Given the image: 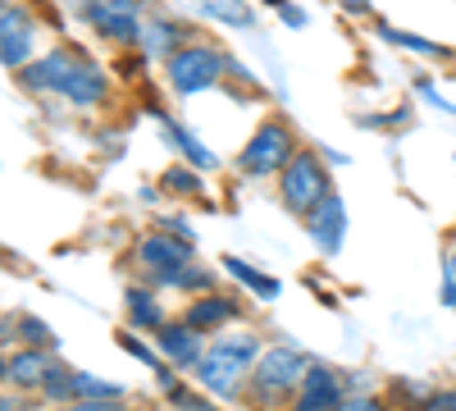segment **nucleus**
I'll return each mask as SVG.
<instances>
[{
    "label": "nucleus",
    "mask_w": 456,
    "mask_h": 411,
    "mask_svg": "<svg viewBox=\"0 0 456 411\" xmlns=\"http://www.w3.org/2000/svg\"><path fill=\"white\" fill-rule=\"evenodd\" d=\"M270 348L260 339V333H251V329H224L219 339H210V348H206V357H201V366L192 370V384H201L210 398H219V402H233V398H242L247 393V380H251V370H256V361H260V352Z\"/></svg>",
    "instance_id": "obj_1"
},
{
    "label": "nucleus",
    "mask_w": 456,
    "mask_h": 411,
    "mask_svg": "<svg viewBox=\"0 0 456 411\" xmlns=\"http://www.w3.org/2000/svg\"><path fill=\"white\" fill-rule=\"evenodd\" d=\"M306 370H311V357L306 352H297L288 343H270L260 352L256 370H251V380H247V393L242 402L256 407V411H288L301 380H306Z\"/></svg>",
    "instance_id": "obj_2"
},
{
    "label": "nucleus",
    "mask_w": 456,
    "mask_h": 411,
    "mask_svg": "<svg viewBox=\"0 0 456 411\" xmlns=\"http://www.w3.org/2000/svg\"><path fill=\"white\" fill-rule=\"evenodd\" d=\"M228 60H233V55H228L219 42H210V37H192V42H183L165 60V83H169L174 96L215 92L228 78Z\"/></svg>",
    "instance_id": "obj_3"
},
{
    "label": "nucleus",
    "mask_w": 456,
    "mask_h": 411,
    "mask_svg": "<svg viewBox=\"0 0 456 411\" xmlns=\"http://www.w3.org/2000/svg\"><path fill=\"white\" fill-rule=\"evenodd\" d=\"M301 152V137H297V128L283 119V115H265L260 124H256V133L247 137V146L238 152V174L242 178H251V183H265V178H279L283 174V165L292 160Z\"/></svg>",
    "instance_id": "obj_4"
},
{
    "label": "nucleus",
    "mask_w": 456,
    "mask_h": 411,
    "mask_svg": "<svg viewBox=\"0 0 456 411\" xmlns=\"http://www.w3.org/2000/svg\"><path fill=\"white\" fill-rule=\"evenodd\" d=\"M274 193H279V206H283L292 219H306V215L333 193L329 165L320 160L315 146H301V152L283 165V174L274 178Z\"/></svg>",
    "instance_id": "obj_5"
},
{
    "label": "nucleus",
    "mask_w": 456,
    "mask_h": 411,
    "mask_svg": "<svg viewBox=\"0 0 456 411\" xmlns=\"http://www.w3.org/2000/svg\"><path fill=\"white\" fill-rule=\"evenodd\" d=\"M133 260H137V279L151 284V288H169L174 270H183L187 260H197V242L183 238L174 229H165V224H156V229H146L137 242H133Z\"/></svg>",
    "instance_id": "obj_6"
},
{
    "label": "nucleus",
    "mask_w": 456,
    "mask_h": 411,
    "mask_svg": "<svg viewBox=\"0 0 456 411\" xmlns=\"http://www.w3.org/2000/svg\"><path fill=\"white\" fill-rule=\"evenodd\" d=\"M78 19L101 37V42L124 46V51H137L142 28H146V14H142L137 0H83Z\"/></svg>",
    "instance_id": "obj_7"
},
{
    "label": "nucleus",
    "mask_w": 456,
    "mask_h": 411,
    "mask_svg": "<svg viewBox=\"0 0 456 411\" xmlns=\"http://www.w3.org/2000/svg\"><path fill=\"white\" fill-rule=\"evenodd\" d=\"M73 55H78V46H55V51H42L37 60H28V64L14 73V83H19L28 96H64V83H69Z\"/></svg>",
    "instance_id": "obj_8"
},
{
    "label": "nucleus",
    "mask_w": 456,
    "mask_h": 411,
    "mask_svg": "<svg viewBox=\"0 0 456 411\" xmlns=\"http://www.w3.org/2000/svg\"><path fill=\"white\" fill-rule=\"evenodd\" d=\"M183 320L187 325H197L201 333H224V329H233L247 320V302L238 292H197V297H187V307H183Z\"/></svg>",
    "instance_id": "obj_9"
},
{
    "label": "nucleus",
    "mask_w": 456,
    "mask_h": 411,
    "mask_svg": "<svg viewBox=\"0 0 456 411\" xmlns=\"http://www.w3.org/2000/svg\"><path fill=\"white\" fill-rule=\"evenodd\" d=\"M0 60H5L10 73H19L28 60H37V23H32V10L28 5H14V0H5V10H0Z\"/></svg>",
    "instance_id": "obj_10"
},
{
    "label": "nucleus",
    "mask_w": 456,
    "mask_h": 411,
    "mask_svg": "<svg viewBox=\"0 0 456 411\" xmlns=\"http://www.w3.org/2000/svg\"><path fill=\"white\" fill-rule=\"evenodd\" d=\"M206 348H210V333H201L197 325H187L183 316L169 320V325L156 333V352H160L165 366H174V370H197L201 357H206Z\"/></svg>",
    "instance_id": "obj_11"
},
{
    "label": "nucleus",
    "mask_w": 456,
    "mask_h": 411,
    "mask_svg": "<svg viewBox=\"0 0 456 411\" xmlns=\"http://www.w3.org/2000/svg\"><path fill=\"white\" fill-rule=\"evenodd\" d=\"M301 224H306V238L315 242L320 256H338L342 247H347V201H342L338 193H329Z\"/></svg>",
    "instance_id": "obj_12"
},
{
    "label": "nucleus",
    "mask_w": 456,
    "mask_h": 411,
    "mask_svg": "<svg viewBox=\"0 0 456 411\" xmlns=\"http://www.w3.org/2000/svg\"><path fill=\"white\" fill-rule=\"evenodd\" d=\"M342 398H347V380H342L333 366L311 361L306 380H301V389H297V398H292L288 411H338Z\"/></svg>",
    "instance_id": "obj_13"
},
{
    "label": "nucleus",
    "mask_w": 456,
    "mask_h": 411,
    "mask_svg": "<svg viewBox=\"0 0 456 411\" xmlns=\"http://www.w3.org/2000/svg\"><path fill=\"white\" fill-rule=\"evenodd\" d=\"M73 110H101L110 101V78H105V69L92 64L83 51L73 55V69H69V83H64V96Z\"/></svg>",
    "instance_id": "obj_14"
},
{
    "label": "nucleus",
    "mask_w": 456,
    "mask_h": 411,
    "mask_svg": "<svg viewBox=\"0 0 456 411\" xmlns=\"http://www.w3.org/2000/svg\"><path fill=\"white\" fill-rule=\"evenodd\" d=\"M60 357H55V348H10L5 352V389H19V393H37L46 384V375H51V366H55Z\"/></svg>",
    "instance_id": "obj_15"
},
{
    "label": "nucleus",
    "mask_w": 456,
    "mask_h": 411,
    "mask_svg": "<svg viewBox=\"0 0 456 411\" xmlns=\"http://www.w3.org/2000/svg\"><path fill=\"white\" fill-rule=\"evenodd\" d=\"M124 311H128V329H137V333H160L165 325H169V311H165V302H160V288H151V284H128V292H124Z\"/></svg>",
    "instance_id": "obj_16"
},
{
    "label": "nucleus",
    "mask_w": 456,
    "mask_h": 411,
    "mask_svg": "<svg viewBox=\"0 0 456 411\" xmlns=\"http://www.w3.org/2000/svg\"><path fill=\"white\" fill-rule=\"evenodd\" d=\"M192 37H197L192 28L178 23V19H169V14H146V28H142L137 51L151 55V60H169L183 42H192Z\"/></svg>",
    "instance_id": "obj_17"
},
{
    "label": "nucleus",
    "mask_w": 456,
    "mask_h": 411,
    "mask_svg": "<svg viewBox=\"0 0 456 411\" xmlns=\"http://www.w3.org/2000/svg\"><path fill=\"white\" fill-rule=\"evenodd\" d=\"M156 119H160V133L178 146V152H183V165H197L201 174H210V169H219V156L210 152V146L192 133V128H187V124H178L174 115H165V110H156Z\"/></svg>",
    "instance_id": "obj_18"
},
{
    "label": "nucleus",
    "mask_w": 456,
    "mask_h": 411,
    "mask_svg": "<svg viewBox=\"0 0 456 411\" xmlns=\"http://www.w3.org/2000/svg\"><path fill=\"white\" fill-rule=\"evenodd\" d=\"M224 270H228V279H233V284L251 288L256 297H265V302H274V297H279V279L260 275L256 266H247V260H238V256H224Z\"/></svg>",
    "instance_id": "obj_19"
},
{
    "label": "nucleus",
    "mask_w": 456,
    "mask_h": 411,
    "mask_svg": "<svg viewBox=\"0 0 456 411\" xmlns=\"http://www.w3.org/2000/svg\"><path fill=\"white\" fill-rule=\"evenodd\" d=\"M37 398H42L46 407H73V402H78V389H73V370H69L64 361H55L51 375H46V384L37 389Z\"/></svg>",
    "instance_id": "obj_20"
},
{
    "label": "nucleus",
    "mask_w": 456,
    "mask_h": 411,
    "mask_svg": "<svg viewBox=\"0 0 456 411\" xmlns=\"http://www.w3.org/2000/svg\"><path fill=\"white\" fill-rule=\"evenodd\" d=\"M160 188L165 193H174V197H187V201H201L206 197V183H201V169L197 165H169L165 174H160Z\"/></svg>",
    "instance_id": "obj_21"
},
{
    "label": "nucleus",
    "mask_w": 456,
    "mask_h": 411,
    "mask_svg": "<svg viewBox=\"0 0 456 411\" xmlns=\"http://www.w3.org/2000/svg\"><path fill=\"white\" fill-rule=\"evenodd\" d=\"M210 288H219V275L210 266H201V260H187V266L174 270V279H169V292H187V297L210 292Z\"/></svg>",
    "instance_id": "obj_22"
},
{
    "label": "nucleus",
    "mask_w": 456,
    "mask_h": 411,
    "mask_svg": "<svg viewBox=\"0 0 456 411\" xmlns=\"http://www.w3.org/2000/svg\"><path fill=\"white\" fill-rule=\"evenodd\" d=\"M379 37H384V42H393V46H402V51H411V55H425V60H452V51H447V46L429 42V37L402 32V28H384V23H379Z\"/></svg>",
    "instance_id": "obj_23"
},
{
    "label": "nucleus",
    "mask_w": 456,
    "mask_h": 411,
    "mask_svg": "<svg viewBox=\"0 0 456 411\" xmlns=\"http://www.w3.org/2000/svg\"><path fill=\"white\" fill-rule=\"evenodd\" d=\"M14 329H19V343H28V348H55V352H60V333H55L46 320H37V316H19V320H14Z\"/></svg>",
    "instance_id": "obj_24"
},
{
    "label": "nucleus",
    "mask_w": 456,
    "mask_h": 411,
    "mask_svg": "<svg viewBox=\"0 0 456 411\" xmlns=\"http://www.w3.org/2000/svg\"><path fill=\"white\" fill-rule=\"evenodd\" d=\"M201 393H206L201 384H192V389H187V384H169V389H165V402H169L174 411H219V407L206 402Z\"/></svg>",
    "instance_id": "obj_25"
},
{
    "label": "nucleus",
    "mask_w": 456,
    "mask_h": 411,
    "mask_svg": "<svg viewBox=\"0 0 456 411\" xmlns=\"http://www.w3.org/2000/svg\"><path fill=\"white\" fill-rule=\"evenodd\" d=\"M73 389H78V398H128L119 384H110L101 375H78V370H73Z\"/></svg>",
    "instance_id": "obj_26"
},
{
    "label": "nucleus",
    "mask_w": 456,
    "mask_h": 411,
    "mask_svg": "<svg viewBox=\"0 0 456 411\" xmlns=\"http://www.w3.org/2000/svg\"><path fill=\"white\" fill-rule=\"evenodd\" d=\"M119 348H124L128 357H137L142 366H160V361H165L160 352H151V348H146V343L137 339V329H124V333H119Z\"/></svg>",
    "instance_id": "obj_27"
},
{
    "label": "nucleus",
    "mask_w": 456,
    "mask_h": 411,
    "mask_svg": "<svg viewBox=\"0 0 456 411\" xmlns=\"http://www.w3.org/2000/svg\"><path fill=\"white\" fill-rule=\"evenodd\" d=\"M338 411H393L384 398H374V393H347L338 402Z\"/></svg>",
    "instance_id": "obj_28"
},
{
    "label": "nucleus",
    "mask_w": 456,
    "mask_h": 411,
    "mask_svg": "<svg viewBox=\"0 0 456 411\" xmlns=\"http://www.w3.org/2000/svg\"><path fill=\"white\" fill-rule=\"evenodd\" d=\"M128 402L124 398H78L69 411H124Z\"/></svg>",
    "instance_id": "obj_29"
},
{
    "label": "nucleus",
    "mask_w": 456,
    "mask_h": 411,
    "mask_svg": "<svg viewBox=\"0 0 456 411\" xmlns=\"http://www.w3.org/2000/svg\"><path fill=\"white\" fill-rule=\"evenodd\" d=\"M279 14H283V23H288V28H301V23H306L297 5H279Z\"/></svg>",
    "instance_id": "obj_30"
},
{
    "label": "nucleus",
    "mask_w": 456,
    "mask_h": 411,
    "mask_svg": "<svg viewBox=\"0 0 456 411\" xmlns=\"http://www.w3.org/2000/svg\"><path fill=\"white\" fill-rule=\"evenodd\" d=\"M443 302H447V311H456V279L443 284Z\"/></svg>",
    "instance_id": "obj_31"
},
{
    "label": "nucleus",
    "mask_w": 456,
    "mask_h": 411,
    "mask_svg": "<svg viewBox=\"0 0 456 411\" xmlns=\"http://www.w3.org/2000/svg\"><path fill=\"white\" fill-rule=\"evenodd\" d=\"M0 411H23V398L14 402V389H5V402H0Z\"/></svg>",
    "instance_id": "obj_32"
},
{
    "label": "nucleus",
    "mask_w": 456,
    "mask_h": 411,
    "mask_svg": "<svg viewBox=\"0 0 456 411\" xmlns=\"http://www.w3.org/2000/svg\"><path fill=\"white\" fill-rule=\"evenodd\" d=\"M447 279H456V251H447Z\"/></svg>",
    "instance_id": "obj_33"
},
{
    "label": "nucleus",
    "mask_w": 456,
    "mask_h": 411,
    "mask_svg": "<svg viewBox=\"0 0 456 411\" xmlns=\"http://www.w3.org/2000/svg\"><path fill=\"white\" fill-rule=\"evenodd\" d=\"M37 411H69V407H46V402H42V407H37Z\"/></svg>",
    "instance_id": "obj_34"
},
{
    "label": "nucleus",
    "mask_w": 456,
    "mask_h": 411,
    "mask_svg": "<svg viewBox=\"0 0 456 411\" xmlns=\"http://www.w3.org/2000/svg\"><path fill=\"white\" fill-rule=\"evenodd\" d=\"M124 411H142V407H124Z\"/></svg>",
    "instance_id": "obj_35"
},
{
    "label": "nucleus",
    "mask_w": 456,
    "mask_h": 411,
    "mask_svg": "<svg viewBox=\"0 0 456 411\" xmlns=\"http://www.w3.org/2000/svg\"><path fill=\"white\" fill-rule=\"evenodd\" d=\"M73 5H83V0H73Z\"/></svg>",
    "instance_id": "obj_36"
}]
</instances>
